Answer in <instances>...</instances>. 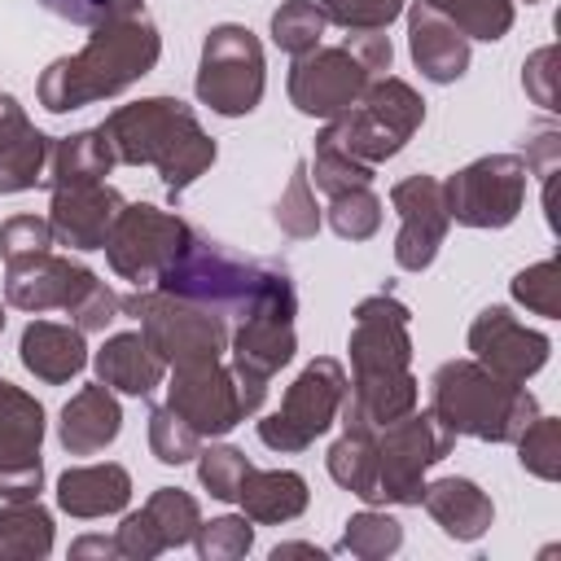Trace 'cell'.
<instances>
[{"mask_svg": "<svg viewBox=\"0 0 561 561\" xmlns=\"http://www.w3.org/2000/svg\"><path fill=\"white\" fill-rule=\"evenodd\" d=\"M158 57H162V35L140 4L96 22L88 44L75 57L48 61V70L35 83V96L48 114H70L92 101L118 96L123 88L145 79L158 66Z\"/></svg>", "mask_w": 561, "mask_h": 561, "instance_id": "1", "label": "cell"}, {"mask_svg": "<svg viewBox=\"0 0 561 561\" xmlns=\"http://www.w3.org/2000/svg\"><path fill=\"white\" fill-rule=\"evenodd\" d=\"M412 311L394 294H373L355 307L351 320V390L342 399L346 412H355L368 425L399 421L416 408V377H412V337H408Z\"/></svg>", "mask_w": 561, "mask_h": 561, "instance_id": "2", "label": "cell"}, {"mask_svg": "<svg viewBox=\"0 0 561 561\" xmlns=\"http://www.w3.org/2000/svg\"><path fill=\"white\" fill-rule=\"evenodd\" d=\"M101 136L114 149V162L153 167L171 197H180L215 162V140L180 96H145L118 105L101 123Z\"/></svg>", "mask_w": 561, "mask_h": 561, "instance_id": "3", "label": "cell"}, {"mask_svg": "<svg viewBox=\"0 0 561 561\" xmlns=\"http://www.w3.org/2000/svg\"><path fill=\"white\" fill-rule=\"evenodd\" d=\"M153 289L188 298V302L210 307L219 316H237V320H245L250 311H259L267 302H298L294 280L280 263L237 254V250L202 237L197 228L184 241V250L162 267Z\"/></svg>", "mask_w": 561, "mask_h": 561, "instance_id": "4", "label": "cell"}, {"mask_svg": "<svg viewBox=\"0 0 561 561\" xmlns=\"http://www.w3.org/2000/svg\"><path fill=\"white\" fill-rule=\"evenodd\" d=\"M430 408L451 434L482 443H513L539 416V399L526 390V381H504L478 359L438 364L430 377Z\"/></svg>", "mask_w": 561, "mask_h": 561, "instance_id": "5", "label": "cell"}, {"mask_svg": "<svg viewBox=\"0 0 561 561\" xmlns=\"http://www.w3.org/2000/svg\"><path fill=\"white\" fill-rule=\"evenodd\" d=\"M421 123H425L421 92L394 75H381L364 88V96L351 110H342L337 118H324L320 140L337 145L346 158H355L364 167H381L412 140V131Z\"/></svg>", "mask_w": 561, "mask_h": 561, "instance_id": "6", "label": "cell"}, {"mask_svg": "<svg viewBox=\"0 0 561 561\" xmlns=\"http://www.w3.org/2000/svg\"><path fill=\"white\" fill-rule=\"evenodd\" d=\"M123 316L140 320L145 342L167 359V368L210 364L228 351V320L210 307H197L188 298L162 294V289H136L123 298Z\"/></svg>", "mask_w": 561, "mask_h": 561, "instance_id": "7", "label": "cell"}, {"mask_svg": "<svg viewBox=\"0 0 561 561\" xmlns=\"http://www.w3.org/2000/svg\"><path fill=\"white\" fill-rule=\"evenodd\" d=\"M267 83V61L263 44L250 26L241 22H219L202 39V61H197V101L210 105L224 118L254 114L263 101Z\"/></svg>", "mask_w": 561, "mask_h": 561, "instance_id": "8", "label": "cell"}, {"mask_svg": "<svg viewBox=\"0 0 561 561\" xmlns=\"http://www.w3.org/2000/svg\"><path fill=\"white\" fill-rule=\"evenodd\" d=\"M346 390H351L346 368H342L333 355H316V359L289 381L280 408L259 421V443L272 447V451H280V456L307 451L320 434L333 430Z\"/></svg>", "mask_w": 561, "mask_h": 561, "instance_id": "9", "label": "cell"}, {"mask_svg": "<svg viewBox=\"0 0 561 561\" xmlns=\"http://www.w3.org/2000/svg\"><path fill=\"white\" fill-rule=\"evenodd\" d=\"M456 447V434L425 412H403L377 425V504H421L425 473Z\"/></svg>", "mask_w": 561, "mask_h": 561, "instance_id": "10", "label": "cell"}, {"mask_svg": "<svg viewBox=\"0 0 561 561\" xmlns=\"http://www.w3.org/2000/svg\"><path fill=\"white\" fill-rule=\"evenodd\" d=\"M526 162L522 153H486L443 180L447 219L465 228H508L526 202Z\"/></svg>", "mask_w": 561, "mask_h": 561, "instance_id": "11", "label": "cell"}, {"mask_svg": "<svg viewBox=\"0 0 561 561\" xmlns=\"http://www.w3.org/2000/svg\"><path fill=\"white\" fill-rule=\"evenodd\" d=\"M188 237H193V224H184L180 215L149 206V202H123L101 250L114 276L131 280L136 289H149L162 276V267L184 250Z\"/></svg>", "mask_w": 561, "mask_h": 561, "instance_id": "12", "label": "cell"}, {"mask_svg": "<svg viewBox=\"0 0 561 561\" xmlns=\"http://www.w3.org/2000/svg\"><path fill=\"white\" fill-rule=\"evenodd\" d=\"M294 311L298 302H267L259 311H250L232 333H228V355H232V377L241 390V408L245 416L263 408L267 399V381L294 359L298 337H294Z\"/></svg>", "mask_w": 561, "mask_h": 561, "instance_id": "13", "label": "cell"}, {"mask_svg": "<svg viewBox=\"0 0 561 561\" xmlns=\"http://www.w3.org/2000/svg\"><path fill=\"white\" fill-rule=\"evenodd\" d=\"M373 83L368 66L346 44H316L289 66V105L307 118H337Z\"/></svg>", "mask_w": 561, "mask_h": 561, "instance_id": "14", "label": "cell"}, {"mask_svg": "<svg viewBox=\"0 0 561 561\" xmlns=\"http://www.w3.org/2000/svg\"><path fill=\"white\" fill-rule=\"evenodd\" d=\"M167 403H171L202 438H219V434H228V430H237V425L245 421L237 377H232V368H228L224 359L175 368V373H171V386H167Z\"/></svg>", "mask_w": 561, "mask_h": 561, "instance_id": "15", "label": "cell"}, {"mask_svg": "<svg viewBox=\"0 0 561 561\" xmlns=\"http://www.w3.org/2000/svg\"><path fill=\"white\" fill-rule=\"evenodd\" d=\"M469 351L486 373L504 381H530L548 364L552 342L539 329H526L508 307H482L469 324Z\"/></svg>", "mask_w": 561, "mask_h": 561, "instance_id": "16", "label": "cell"}, {"mask_svg": "<svg viewBox=\"0 0 561 561\" xmlns=\"http://www.w3.org/2000/svg\"><path fill=\"white\" fill-rule=\"evenodd\" d=\"M390 206L399 210V237H394V263L403 272H425L447 241V206H443V180L434 175H408L390 188Z\"/></svg>", "mask_w": 561, "mask_h": 561, "instance_id": "17", "label": "cell"}, {"mask_svg": "<svg viewBox=\"0 0 561 561\" xmlns=\"http://www.w3.org/2000/svg\"><path fill=\"white\" fill-rule=\"evenodd\" d=\"M96 285V272L75 263L70 254H31L18 263H4V302L18 311H70L88 289Z\"/></svg>", "mask_w": 561, "mask_h": 561, "instance_id": "18", "label": "cell"}, {"mask_svg": "<svg viewBox=\"0 0 561 561\" xmlns=\"http://www.w3.org/2000/svg\"><path fill=\"white\" fill-rule=\"evenodd\" d=\"M123 210V193L105 180L92 184H61L48 197V224H53V241L70 245V250H101L114 219Z\"/></svg>", "mask_w": 561, "mask_h": 561, "instance_id": "19", "label": "cell"}, {"mask_svg": "<svg viewBox=\"0 0 561 561\" xmlns=\"http://www.w3.org/2000/svg\"><path fill=\"white\" fill-rule=\"evenodd\" d=\"M48 149H53V136H44L26 118L18 96L0 92V193H26L44 184Z\"/></svg>", "mask_w": 561, "mask_h": 561, "instance_id": "20", "label": "cell"}, {"mask_svg": "<svg viewBox=\"0 0 561 561\" xmlns=\"http://www.w3.org/2000/svg\"><path fill=\"white\" fill-rule=\"evenodd\" d=\"M408 53L430 83H456L469 70V39L421 0L408 9Z\"/></svg>", "mask_w": 561, "mask_h": 561, "instance_id": "21", "label": "cell"}, {"mask_svg": "<svg viewBox=\"0 0 561 561\" xmlns=\"http://www.w3.org/2000/svg\"><path fill=\"white\" fill-rule=\"evenodd\" d=\"M118 430H123V408H118L114 390L105 381H96V386L75 390L70 403L61 408L57 443L70 456H96L118 438Z\"/></svg>", "mask_w": 561, "mask_h": 561, "instance_id": "22", "label": "cell"}, {"mask_svg": "<svg viewBox=\"0 0 561 561\" xmlns=\"http://www.w3.org/2000/svg\"><path fill=\"white\" fill-rule=\"evenodd\" d=\"M18 359L26 373H35L48 386H61L88 368V342L83 329L57 324V320H31L18 342Z\"/></svg>", "mask_w": 561, "mask_h": 561, "instance_id": "23", "label": "cell"}, {"mask_svg": "<svg viewBox=\"0 0 561 561\" xmlns=\"http://www.w3.org/2000/svg\"><path fill=\"white\" fill-rule=\"evenodd\" d=\"M92 364H96V377H101L110 390L131 394V399H149V394L162 386V377H167V359L145 342L140 329L105 337L101 351L92 355Z\"/></svg>", "mask_w": 561, "mask_h": 561, "instance_id": "24", "label": "cell"}, {"mask_svg": "<svg viewBox=\"0 0 561 561\" xmlns=\"http://www.w3.org/2000/svg\"><path fill=\"white\" fill-rule=\"evenodd\" d=\"M131 500V473L114 460L105 465H75L57 478V508L79 517V522H92V517H110V513H123Z\"/></svg>", "mask_w": 561, "mask_h": 561, "instance_id": "25", "label": "cell"}, {"mask_svg": "<svg viewBox=\"0 0 561 561\" xmlns=\"http://www.w3.org/2000/svg\"><path fill=\"white\" fill-rule=\"evenodd\" d=\"M421 504L443 526V535L456 539V543L482 539L491 530V522H495L491 495L478 482H469V478H434V482H425Z\"/></svg>", "mask_w": 561, "mask_h": 561, "instance_id": "26", "label": "cell"}, {"mask_svg": "<svg viewBox=\"0 0 561 561\" xmlns=\"http://www.w3.org/2000/svg\"><path fill=\"white\" fill-rule=\"evenodd\" d=\"M337 416H342V434L324 456L329 478L351 495H359L364 504H377V425L359 421L346 408Z\"/></svg>", "mask_w": 561, "mask_h": 561, "instance_id": "27", "label": "cell"}, {"mask_svg": "<svg viewBox=\"0 0 561 561\" xmlns=\"http://www.w3.org/2000/svg\"><path fill=\"white\" fill-rule=\"evenodd\" d=\"M311 491H307V478L294 473V469H250L241 491H237V504L250 522L259 526H280V522H294L302 508H307Z\"/></svg>", "mask_w": 561, "mask_h": 561, "instance_id": "28", "label": "cell"}, {"mask_svg": "<svg viewBox=\"0 0 561 561\" xmlns=\"http://www.w3.org/2000/svg\"><path fill=\"white\" fill-rule=\"evenodd\" d=\"M114 167H118V162H114V149L105 145L101 127H88V131H75V136L53 140L48 167H44V184H48V188H61V184H92V180H105Z\"/></svg>", "mask_w": 561, "mask_h": 561, "instance_id": "29", "label": "cell"}, {"mask_svg": "<svg viewBox=\"0 0 561 561\" xmlns=\"http://www.w3.org/2000/svg\"><path fill=\"white\" fill-rule=\"evenodd\" d=\"M53 552V513L35 500H4L0 508V557L4 561H44Z\"/></svg>", "mask_w": 561, "mask_h": 561, "instance_id": "30", "label": "cell"}, {"mask_svg": "<svg viewBox=\"0 0 561 561\" xmlns=\"http://www.w3.org/2000/svg\"><path fill=\"white\" fill-rule=\"evenodd\" d=\"M39 443H44L39 399L0 377V456H35Z\"/></svg>", "mask_w": 561, "mask_h": 561, "instance_id": "31", "label": "cell"}, {"mask_svg": "<svg viewBox=\"0 0 561 561\" xmlns=\"http://www.w3.org/2000/svg\"><path fill=\"white\" fill-rule=\"evenodd\" d=\"M434 13H443L465 39H504L513 26V0H421Z\"/></svg>", "mask_w": 561, "mask_h": 561, "instance_id": "32", "label": "cell"}, {"mask_svg": "<svg viewBox=\"0 0 561 561\" xmlns=\"http://www.w3.org/2000/svg\"><path fill=\"white\" fill-rule=\"evenodd\" d=\"M145 517L153 522V530H158V539H162L167 552L193 543V535H197V526H202L197 500H193L188 491H180V486H158V491L145 500Z\"/></svg>", "mask_w": 561, "mask_h": 561, "instance_id": "33", "label": "cell"}, {"mask_svg": "<svg viewBox=\"0 0 561 561\" xmlns=\"http://www.w3.org/2000/svg\"><path fill=\"white\" fill-rule=\"evenodd\" d=\"M329 31V18L316 0H280V9L272 13V44L289 57L311 53Z\"/></svg>", "mask_w": 561, "mask_h": 561, "instance_id": "34", "label": "cell"}, {"mask_svg": "<svg viewBox=\"0 0 561 561\" xmlns=\"http://www.w3.org/2000/svg\"><path fill=\"white\" fill-rule=\"evenodd\" d=\"M399 543H403V526H399L390 513L364 508V513H355V517L346 522L337 548L351 552V557H359V561H381V557L399 552Z\"/></svg>", "mask_w": 561, "mask_h": 561, "instance_id": "35", "label": "cell"}, {"mask_svg": "<svg viewBox=\"0 0 561 561\" xmlns=\"http://www.w3.org/2000/svg\"><path fill=\"white\" fill-rule=\"evenodd\" d=\"M329 228L342 241H368V237H377V228H381V197L373 193V184L333 193L329 197Z\"/></svg>", "mask_w": 561, "mask_h": 561, "instance_id": "36", "label": "cell"}, {"mask_svg": "<svg viewBox=\"0 0 561 561\" xmlns=\"http://www.w3.org/2000/svg\"><path fill=\"white\" fill-rule=\"evenodd\" d=\"M272 219H276V228H280L285 237H294V241H307V237L320 232V206H316V193H311V180H307V162L294 167L285 193H280L276 206H272Z\"/></svg>", "mask_w": 561, "mask_h": 561, "instance_id": "37", "label": "cell"}, {"mask_svg": "<svg viewBox=\"0 0 561 561\" xmlns=\"http://www.w3.org/2000/svg\"><path fill=\"white\" fill-rule=\"evenodd\" d=\"M513 447H517V460H522V469L526 473H535V478H543V482H557L561 478V421L557 416H535L517 438H513Z\"/></svg>", "mask_w": 561, "mask_h": 561, "instance_id": "38", "label": "cell"}, {"mask_svg": "<svg viewBox=\"0 0 561 561\" xmlns=\"http://www.w3.org/2000/svg\"><path fill=\"white\" fill-rule=\"evenodd\" d=\"M250 469H254V465H250V456H245L241 447L210 443V447L197 451V482H202L215 500H224V504H237V491H241V482H245Z\"/></svg>", "mask_w": 561, "mask_h": 561, "instance_id": "39", "label": "cell"}, {"mask_svg": "<svg viewBox=\"0 0 561 561\" xmlns=\"http://www.w3.org/2000/svg\"><path fill=\"white\" fill-rule=\"evenodd\" d=\"M149 451H153L162 465H188V460H197V451H202V434H197L171 403H162V408L149 412Z\"/></svg>", "mask_w": 561, "mask_h": 561, "instance_id": "40", "label": "cell"}, {"mask_svg": "<svg viewBox=\"0 0 561 561\" xmlns=\"http://www.w3.org/2000/svg\"><path fill=\"white\" fill-rule=\"evenodd\" d=\"M193 543H197V557H202V561H237V557H245L250 543H254V522H250L245 513H241V517H237V513L210 517V522L197 526Z\"/></svg>", "mask_w": 561, "mask_h": 561, "instance_id": "41", "label": "cell"}, {"mask_svg": "<svg viewBox=\"0 0 561 561\" xmlns=\"http://www.w3.org/2000/svg\"><path fill=\"white\" fill-rule=\"evenodd\" d=\"M307 180L320 188V193H346V188H359V184H373V167L346 158L337 145L320 140L316 136V153H311V167H307Z\"/></svg>", "mask_w": 561, "mask_h": 561, "instance_id": "42", "label": "cell"}, {"mask_svg": "<svg viewBox=\"0 0 561 561\" xmlns=\"http://www.w3.org/2000/svg\"><path fill=\"white\" fill-rule=\"evenodd\" d=\"M513 298H517L526 311L557 320V316H561V263H557V259H539V263L522 267V272L513 276Z\"/></svg>", "mask_w": 561, "mask_h": 561, "instance_id": "43", "label": "cell"}, {"mask_svg": "<svg viewBox=\"0 0 561 561\" xmlns=\"http://www.w3.org/2000/svg\"><path fill=\"white\" fill-rule=\"evenodd\" d=\"M44 250H53V224H48V215H9L0 224V259L4 263L31 259V254H44Z\"/></svg>", "mask_w": 561, "mask_h": 561, "instance_id": "44", "label": "cell"}, {"mask_svg": "<svg viewBox=\"0 0 561 561\" xmlns=\"http://www.w3.org/2000/svg\"><path fill=\"white\" fill-rule=\"evenodd\" d=\"M316 4L342 31H386L403 13V0H316Z\"/></svg>", "mask_w": 561, "mask_h": 561, "instance_id": "45", "label": "cell"}, {"mask_svg": "<svg viewBox=\"0 0 561 561\" xmlns=\"http://www.w3.org/2000/svg\"><path fill=\"white\" fill-rule=\"evenodd\" d=\"M118 316H123V298H118L101 276H96V285L70 307V324L83 329V333H105Z\"/></svg>", "mask_w": 561, "mask_h": 561, "instance_id": "46", "label": "cell"}, {"mask_svg": "<svg viewBox=\"0 0 561 561\" xmlns=\"http://www.w3.org/2000/svg\"><path fill=\"white\" fill-rule=\"evenodd\" d=\"M557 48L552 44H543V48H535L530 57H526V66H522V88H526V96L539 105V110H557Z\"/></svg>", "mask_w": 561, "mask_h": 561, "instance_id": "47", "label": "cell"}, {"mask_svg": "<svg viewBox=\"0 0 561 561\" xmlns=\"http://www.w3.org/2000/svg\"><path fill=\"white\" fill-rule=\"evenodd\" d=\"M44 486V460L35 456H0V500H35Z\"/></svg>", "mask_w": 561, "mask_h": 561, "instance_id": "48", "label": "cell"}, {"mask_svg": "<svg viewBox=\"0 0 561 561\" xmlns=\"http://www.w3.org/2000/svg\"><path fill=\"white\" fill-rule=\"evenodd\" d=\"M114 543H118V557H127V561H153V557L167 552L158 530H153V522L145 517V508L123 517V526L114 530Z\"/></svg>", "mask_w": 561, "mask_h": 561, "instance_id": "49", "label": "cell"}, {"mask_svg": "<svg viewBox=\"0 0 561 561\" xmlns=\"http://www.w3.org/2000/svg\"><path fill=\"white\" fill-rule=\"evenodd\" d=\"M48 13L75 22V26H96L114 13H127V9H140L145 0H39Z\"/></svg>", "mask_w": 561, "mask_h": 561, "instance_id": "50", "label": "cell"}, {"mask_svg": "<svg viewBox=\"0 0 561 561\" xmlns=\"http://www.w3.org/2000/svg\"><path fill=\"white\" fill-rule=\"evenodd\" d=\"M342 44L368 66L373 79H381V75L390 70V61H394V48H390V35H386V31H346Z\"/></svg>", "mask_w": 561, "mask_h": 561, "instance_id": "51", "label": "cell"}, {"mask_svg": "<svg viewBox=\"0 0 561 561\" xmlns=\"http://www.w3.org/2000/svg\"><path fill=\"white\" fill-rule=\"evenodd\" d=\"M526 171H535L543 184H552L557 180V162H561V131H552V127H543L530 145H526Z\"/></svg>", "mask_w": 561, "mask_h": 561, "instance_id": "52", "label": "cell"}, {"mask_svg": "<svg viewBox=\"0 0 561 561\" xmlns=\"http://www.w3.org/2000/svg\"><path fill=\"white\" fill-rule=\"evenodd\" d=\"M70 557L75 561H83V557H118V543H114V535H83V539L70 543Z\"/></svg>", "mask_w": 561, "mask_h": 561, "instance_id": "53", "label": "cell"}, {"mask_svg": "<svg viewBox=\"0 0 561 561\" xmlns=\"http://www.w3.org/2000/svg\"><path fill=\"white\" fill-rule=\"evenodd\" d=\"M280 557H316V561H320L324 552H320L316 543H276V548H272V561H280Z\"/></svg>", "mask_w": 561, "mask_h": 561, "instance_id": "54", "label": "cell"}, {"mask_svg": "<svg viewBox=\"0 0 561 561\" xmlns=\"http://www.w3.org/2000/svg\"><path fill=\"white\" fill-rule=\"evenodd\" d=\"M0 333H4V307H0Z\"/></svg>", "mask_w": 561, "mask_h": 561, "instance_id": "55", "label": "cell"}, {"mask_svg": "<svg viewBox=\"0 0 561 561\" xmlns=\"http://www.w3.org/2000/svg\"><path fill=\"white\" fill-rule=\"evenodd\" d=\"M526 4H539V0H526Z\"/></svg>", "mask_w": 561, "mask_h": 561, "instance_id": "56", "label": "cell"}]
</instances>
